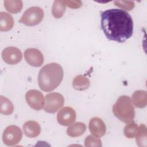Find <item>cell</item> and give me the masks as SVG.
<instances>
[{"label":"cell","instance_id":"obj_20","mask_svg":"<svg viewBox=\"0 0 147 147\" xmlns=\"http://www.w3.org/2000/svg\"><path fill=\"white\" fill-rule=\"evenodd\" d=\"M14 111V106L11 102L2 95L0 96V112L6 115H10Z\"/></svg>","mask_w":147,"mask_h":147},{"label":"cell","instance_id":"obj_4","mask_svg":"<svg viewBox=\"0 0 147 147\" xmlns=\"http://www.w3.org/2000/svg\"><path fill=\"white\" fill-rule=\"evenodd\" d=\"M44 16V13L41 8L38 6H32L24 12L19 22L26 26H35L42 21Z\"/></svg>","mask_w":147,"mask_h":147},{"label":"cell","instance_id":"obj_19","mask_svg":"<svg viewBox=\"0 0 147 147\" xmlns=\"http://www.w3.org/2000/svg\"><path fill=\"white\" fill-rule=\"evenodd\" d=\"M66 5L64 0H56L53 2L52 14L56 18H60L62 17L65 11Z\"/></svg>","mask_w":147,"mask_h":147},{"label":"cell","instance_id":"obj_12","mask_svg":"<svg viewBox=\"0 0 147 147\" xmlns=\"http://www.w3.org/2000/svg\"><path fill=\"white\" fill-rule=\"evenodd\" d=\"M23 131L26 136L34 138L41 133V127L39 123L34 121H28L23 125Z\"/></svg>","mask_w":147,"mask_h":147},{"label":"cell","instance_id":"obj_15","mask_svg":"<svg viewBox=\"0 0 147 147\" xmlns=\"http://www.w3.org/2000/svg\"><path fill=\"white\" fill-rule=\"evenodd\" d=\"M86 130V126L84 123L78 122L67 128V133L71 137H77L83 135Z\"/></svg>","mask_w":147,"mask_h":147},{"label":"cell","instance_id":"obj_3","mask_svg":"<svg viewBox=\"0 0 147 147\" xmlns=\"http://www.w3.org/2000/svg\"><path fill=\"white\" fill-rule=\"evenodd\" d=\"M114 115L122 122L128 123L134 118L135 111L130 98L126 95L119 96L113 106Z\"/></svg>","mask_w":147,"mask_h":147},{"label":"cell","instance_id":"obj_21","mask_svg":"<svg viewBox=\"0 0 147 147\" xmlns=\"http://www.w3.org/2000/svg\"><path fill=\"white\" fill-rule=\"evenodd\" d=\"M138 126L134 122L128 123L124 127L123 133L125 136L129 138H134L137 132Z\"/></svg>","mask_w":147,"mask_h":147},{"label":"cell","instance_id":"obj_5","mask_svg":"<svg viewBox=\"0 0 147 147\" xmlns=\"http://www.w3.org/2000/svg\"><path fill=\"white\" fill-rule=\"evenodd\" d=\"M64 103L63 96L58 92H51L45 96L44 110L48 113H55L63 107Z\"/></svg>","mask_w":147,"mask_h":147},{"label":"cell","instance_id":"obj_23","mask_svg":"<svg viewBox=\"0 0 147 147\" xmlns=\"http://www.w3.org/2000/svg\"><path fill=\"white\" fill-rule=\"evenodd\" d=\"M114 3L115 6L129 11L132 10L134 7V2L132 1H114Z\"/></svg>","mask_w":147,"mask_h":147},{"label":"cell","instance_id":"obj_7","mask_svg":"<svg viewBox=\"0 0 147 147\" xmlns=\"http://www.w3.org/2000/svg\"><path fill=\"white\" fill-rule=\"evenodd\" d=\"M25 98L28 105L33 109L39 111L44 106L43 94L38 90H30L26 92Z\"/></svg>","mask_w":147,"mask_h":147},{"label":"cell","instance_id":"obj_2","mask_svg":"<svg viewBox=\"0 0 147 147\" xmlns=\"http://www.w3.org/2000/svg\"><path fill=\"white\" fill-rule=\"evenodd\" d=\"M63 69L56 63H51L44 65L39 71L38 84L40 89L45 92H50L56 88L63 78Z\"/></svg>","mask_w":147,"mask_h":147},{"label":"cell","instance_id":"obj_8","mask_svg":"<svg viewBox=\"0 0 147 147\" xmlns=\"http://www.w3.org/2000/svg\"><path fill=\"white\" fill-rule=\"evenodd\" d=\"M2 57L3 61L8 64L14 65L20 63L22 58L21 51L14 47L5 48L2 52Z\"/></svg>","mask_w":147,"mask_h":147},{"label":"cell","instance_id":"obj_1","mask_svg":"<svg viewBox=\"0 0 147 147\" xmlns=\"http://www.w3.org/2000/svg\"><path fill=\"white\" fill-rule=\"evenodd\" d=\"M101 29L106 37L111 41L123 42L133 33V21L126 11L111 9L100 14Z\"/></svg>","mask_w":147,"mask_h":147},{"label":"cell","instance_id":"obj_22","mask_svg":"<svg viewBox=\"0 0 147 147\" xmlns=\"http://www.w3.org/2000/svg\"><path fill=\"white\" fill-rule=\"evenodd\" d=\"M84 145L87 147L90 146H102L101 140L98 137H94L91 135L87 136L84 140Z\"/></svg>","mask_w":147,"mask_h":147},{"label":"cell","instance_id":"obj_16","mask_svg":"<svg viewBox=\"0 0 147 147\" xmlns=\"http://www.w3.org/2000/svg\"><path fill=\"white\" fill-rule=\"evenodd\" d=\"M90 85L89 79L86 76L79 75L76 76L72 82V86L74 89L78 91L87 90Z\"/></svg>","mask_w":147,"mask_h":147},{"label":"cell","instance_id":"obj_6","mask_svg":"<svg viewBox=\"0 0 147 147\" xmlns=\"http://www.w3.org/2000/svg\"><path fill=\"white\" fill-rule=\"evenodd\" d=\"M22 137L21 129L16 125H10L4 130L2 140L7 146H14L18 144Z\"/></svg>","mask_w":147,"mask_h":147},{"label":"cell","instance_id":"obj_9","mask_svg":"<svg viewBox=\"0 0 147 147\" xmlns=\"http://www.w3.org/2000/svg\"><path fill=\"white\" fill-rule=\"evenodd\" d=\"M76 113L71 107L62 108L57 114V120L61 125L67 126L72 124L76 120Z\"/></svg>","mask_w":147,"mask_h":147},{"label":"cell","instance_id":"obj_17","mask_svg":"<svg viewBox=\"0 0 147 147\" xmlns=\"http://www.w3.org/2000/svg\"><path fill=\"white\" fill-rule=\"evenodd\" d=\"M136 142L137 145L140 147L147 146V129L146 127L144 124H141L138 126V130L136 134Z\"/></svg>","mask_w":147,"mask_h":147},{"label":"cell","instance_id":"obj_24","mask_svg":"<svg viewBox=\"0 0 147 147\" xmlns=\"http://www.w3.org/2000/svg\"><path fill=\"white\" fill-rule=\"evenodd\" d=\"M66 6L72 9L80 8L82 5V2L80 1H65Z\"/></svg>","mask_w":147,"mask_h":147},{"label":"cell","instance_id":"obj_10","mask_svg":"<svg viewBox=\"0 0 147 147\" xmlns=\"http://www.w3.org/2000/svg\"><path fill=\"white\" fill-rule=\"evenodd\" d=\"M24 57L26 61L31 66L39 67L44 63L42 53L37 49L28 48L24 52Z\"/></svg>","mask_w":147,"mask_h":147},{"label":"cell","instance_id":"obj_18","mask_svg":"<svg viewBox=\"0 0 147 147\" xmlns=\"http://www.w3.org/2000/svg\"><path fill=\"white\" fill-rule=\"evenodd\" d=\"M3 3L6 10L13 14L20 12L23 6V2L20 0H5Z\"/></svg>","mask_w":147,"mask_h":147},{"label":"cell","instance_id":"obj_13","mask_svg":"<svg viewBox=\"0 0 147 147\" xmlns=\"http://www.w3.org/2000/svg\"><path fill=\"white\" fill-rule=\"evenodd\" d=\"M131 101L138 108H144L147 105V92L145 90L136 91L132 95Z\"/></svg>","mask_w":147,"mask_h":147},{"label":"cell","instance_id":"obj_11","mask_svg":"<svg viewBox=\"0 0 147 147\" xmlns=\"http://www.w3.org/2000/svg\"><path fill=\"white\" fill-rule=\"evenodd\" d=\"M88 128L91 133L96 137L103 136L106 130L104 122L99 117H93L90 119Z\"/></svg>","mask_w":147,"mask_h":147},{"label":"cell","instance_id":"obj_14","mask_svg":"<svg viewBox=\"0 0 147 147\" xmlns=\"http://www.w3.org/2000/svg\"><path fill=\"white\" fill-rule=\"evenodd\" d=\"M14 20L10 14L1 11L0 12V30L6 32L11 30L14 26Z\"/></svg>","mask_w":147,"mask_h":147}]
</instances>
